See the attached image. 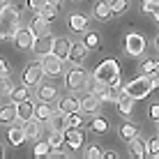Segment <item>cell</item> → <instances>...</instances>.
<instances>
[{"instance_id": "cell-1", "label": "cell", "mask_w": 159, "mask_h": 159, "mask_svg": "<svg viewBox=\"0 0 159 159\" xmlns=\"http://www.w3.org/2000/svg\"><path fill=\"white\" fill-rule=\"evenodd\" d=\"M152 90H155V76H150V74L136 76L134 81H129V83L122 88L125 95L134 97V99H145V97L150 95Z\"/></svg>"}, {"instance_id": "cell-2", "label": "cell", "mask_w": 159, "mask_h": 159, "mask_svg": "<svg viewBox=\"0 0 159 159\" xmlns=\"http://www.w3.org/2000/svg\"><path fill=\"white\" fill-rule=\"evenodd\" d=\"M19 9L16 7H5L0 12V39H7V37H14L16 30H19Z\"/></svg>"}, {"instance_id": "cell-3", "label": "cell", "mask_w": 159, "mask_h": 159, "mask_svg": "<svg viewBox=\"0 0 159 159\" xmlns=\"http://www.w3.org/2000/svg\"><path fill=\"white\" fill-rule=\"evenodd\" d=\"M95 76L102 81V83H106V85H116L120 83V65H118V60H113V58H106L104 62L97 67V72Z\"/></svg>"}, {"instance_id": "cell-4", "label": "cell", "mask_w": 159, "mask_h": 159, "mask_svg": "<svg viewBox=\"0 0 159 159\" xmlns=\"http://www.w3.org/2000/svg\"><path fill=\"white\" fill-rule=\"evenodd\" d=\"M88 76H90V74H88L85 69H81V67L69 69L67 76H65V85H67V90H72V92H76V90H83L85 83H88Z\"/></svg>"}, {"instance_id": "cell-5", "label": "cell", "mask_w": 159, "mask_h": 159, "mask_svg": "<svg viewBox=\"0 0 159 159\" xmlns=\"http://www.w3.org/2000/svg\"><path fill=\"white\" fill-rule=\"evenodd\" d=\"M125 51H127L129 56L139 58L141 53L145 51V39L139 35V32H131V35H127V37H125Z\"/></svg>"}, {"instance_id": "cell-6", "label": "cell", "mask_w": 159, "mask_h": 159, "mask_svg": "<svg viewBox=\"0 0 159 159\" xmlns=\"http://www.w3.org/2000/svg\"><path fill=\"white\" fill-rule=\"evenodd\" d=\"M53 44H56V37L48 35V32H44V35L35 37V44H32V51L37 53V56H48V53H53Z\"/></svg>"}, {"instance_id": "cell-7", "label": "cell", "mask_w": 159, "mask_h": 159, "mask_svg": "<svg viewBox=\"0 0 159 159\" xmlns=\"http://www.w3.org/2000/svg\"><path fill=\"white\" fill-rule=\"evenodd\" d=\"M44 76V67L42 62H30L28 67L23 69V83L25 85H37Z\"/></svg>"}, {"instance_id": "cell-8", "label": "cell", "mask_w": 159, "mask_h": 159, "mask_svg": "<svg viewBox=\"0 0 159 159\" xmlns=\"http://www.w3.org/2000/svg\"><path fill=\"white\" fill-rule=\"evenodd\" d=\"M14 44H16V48H21V51H30L32 44H35V32H32L30 28L16 30V35H14Z\"/></svg>"}, {"instance_id": "cell-9", "label": "cell", "mask_w": 159, "mask_h": 159, "mask_svg": "<svg viewBox=\"0 0 159 159\" xmlns=\"http://www.w3.org/2000/svg\"><path fill=\"white\" fill-rule=\"evenodd\" d=\"M42 67H44V74L58 76V74H62V58L48 53V56H44V60H42Z\"/></svg>"}, {"instance_id": "cell-10", "label": "cell", "mask_w": 159, "mask_h": 159, "mask_svg": "<svg viewBox=\"0 0 159 159\" xmlns=\"http://www.w3.org/2000/svg\"><path fill=\"white\" fill-rule=\"evenodd\" d=\"M85 53H88V46H85V42H72V48H69V56L67 60L72 65H81L85 60Z\"/></svg>"}, {"instance_id": "cell-11", "label": "cell", "mask_w": 159, "mask_h": 159, "mask_svg": "<svg viewBox=\"0 0 159 159\" xmlns=\"http://www.w3.org/2000/svg\"><path fill=\"white\" fill-rule=\"evenodd\" d=\"M81 111V99L74 95H67L60 99V113H65V116H69V113H76Z\"/></svg>"}, {"instance_id": "cell-12", "label": "cell", "mask_w": 159, "mask_h": 159, "mask_svg": "<svg viewBox=\"0 0 159 159\" xmlns=\"http://www.w3.org/2000/svg\"><path fill=\"white\" fill-rule=\"evenodd\" d=\"M35 106L37 104H32L30 99H23V102H19L16 104V116H19V120H30V118H35Z\"/></svg>"}, {"instance_id": "cell-13", "label": "cell", "mask_w": 159, "mask_h": 159, "mask_svg": "<svg viewBox=\"0 0 159 159\" xmlns=\"http://www.w3.org/2000/svg\"><path fill=\"white\" fill-rule=\"evenodd\" d=\"M95 16L97 21H108L113 16V9H111V0H99V2H95Z\"/></svg>"}, {"instance_id": "cell-14", "label": "cell", "mask_w": 159, "mask_h": 159, "mask_svg": "<svg viewBox=\"0 0 159 159\" xmlns=\"http://www.w3.org/2000/svg\"><path fill=\"white\" fill-rule=\"evenodd\" d=\"M99 104H102L99 95H92V92H88L83 99H81V111H83V113H95L97 108H99Z\"/></svg>"}, {"instance_id": "cell-15", "label": "cell", "mask_w": 159, "mask_h": 159, "mask_svg": "<svg viewBox=\"0 0 159 159\" xmlns=\"http://www.w3.org/2000/svg\"><path fill=\"white\" fill-rule=\"evenodd\" d=\"M69 48H72V39H67V37H56V44H53V56L67 58L69 56Z\"/></svg>"}, {"instance_id": "cell-16", "label": "cell", "mask_w": 159, "mask_h": 159, "mask_svg": "<svg viewBox=\"0 0 159 159\" xmlns=\"http://www.w3.org/2000/svg\"><path fill=\"white\" fill-rule=\"evenodd\" d=\"M65 143L72 148V150H79L83 145V134L79 129H65Z\"/></svg>"}, {"instance_id": "cell-17", "label": "cell", "mask_w": 159, "mask_h": 159, "mask_svg": "<svg viewBox=\"0 0 159 159\" xmlns=\"http://www.w3.org/2000/svg\"><path fill=\"white\" fill-rule=\"evenodd\" d=\"M67 23H69V30H72V32H85L88 30V16H83V14H72L67 19Z\"/></svg>"}, {"instance_id": "cell-18", "label": "cell", "mask_w": 159, "mask_h": 159, "mask_svg": "<svg viewBox=\"0 0 159 159\" xmlns=\"http://www.w3.org/2000/svg\"><path fill=\"white\" fill-rule=\"evenodd\" d=\"M122 95H125V92H122V88H120V83H116V85H106V88H104V92L99 95V99H104V102H116L118 104V99Z\"/></svg>"}, {"instance_id": "cell-19", "label": "cell", "mask_w": 159, "mask_h": 159, "mask_svg": "<svg viewBox=\"0 0 159 159\" xmlns=\"http://www.w3.org/2000/svg\"><path fill=\"white\" fill-rule=\"evenodd\" d=\"M118 136L129 143L131 139H136V136H139V127H136L134 122H122V125L118 127Z\"/></svg>"}, {"instance_id": "cell-20", "label": "cell", "mask_w": 159, "mask_h": 159, "mask_svg": "<svg viewBox=\"0 0 159 159\" xmlns=\"http://www.w3.org/2000/svg\"><path fill=\"white\" fill-rule=\"evenodd\" d=\"M25 139H39V134H42V120H37V118H30V120H25Z\"/></svg>"}, {"instance_id": "cell-21", "label": "cell", "mask_w": 159, "mask_h": 159, "mask_svg": "<svg viewBox=\"0 0 159 159\" xmlns=\"http://www.w3.org/2000/svg\"><path fill=\"white\" fill-rule=\"evenodd\" d=\"M19 118L16 116V104H7V106H0V122L2 125H12L14 120Z\"/></svg>"}, {"instance_id": "cell-22", "label": "cell", "mask_w": 159, "mask_h": 159, "mask_svg": "<svg viewBox=\"0 0 159 159\" xmlns=\"http://www.w3.org/2000/svg\"><path fill=\"white\" fill-rule=\"evenodd\" d=\"M129 152H131V157H145L148 155V143L136 136V139L129 141Z\"/></svg>"}, {"instance_id": "cell-23", "label": "cell", "mask_w": 159, "mask_h": 159, "mask_svg": "<svg viewBox=\"0 0 159 159\" xmlns=\"http://www.w3.org/2000/svg\"><path fill=\"white\" fill-rule=\"evenodd\" d=\"M7 141L12 145H23V141H25V129H21V127H9L7 129Z\"/></svg>"}, {"instance_id": "cell-24", "label": "cell", "mask_w": 159, "mask_h": 159, "mask_svg": "<svg viewBox=\"0 0 159 159\" xmlns=\"http://www.w3.org/2000/svg\"><path fill=\"white\" fill-rule=\"evenodd\" d=\"M134 97H129V95H122L118 99V108H120V113H122V116H131V113H134Z\"/></svg>"}, {"instance_id": "cell-25", "label": "cell", "mask_w": 159, "mask_h": 159, "mask_svg": "<svg viewBox=\"0 0 159 159\" xmlns=\"http://www.w3.org/2000/svg\"><path fill=\"white\" fill-rule=\"evenodd\" d=\"M53 116V111H51V106H48V102H39L35 106V118L37 120H42V122H48Z\"/></svg>"}, {"instance_id": "cell-26", "label": "cell", "mask_w": 159, "mask_h": 159, "mask_svg": "<svg viewBox=\"0 0 159 159\" xmlns=\"http://www.w3.org/2000/svg\"><path fill=\"white\" fill-rule=\"evenodd\" d=\"M12 102L14 104H19V102H23V99H30V85H19V88H12Z\"/></svg>"}, {"instance_id": "cell-27", "label": "cell", "mask_w": 159, "mask_h": 159, "mask_svg": "<svg viewBox=\"0 0 159 159\" xmlns=\"http://www.w3.org/2000/svg\"><path fill=\"white\" fill-rule=\"evenodd\" d=\"M48 145H51V150H58L60 145H65V129H51Z\"/></svg>"}, {"instance_id": "cell-28", "label": "cell", "mask_w": 159, "mask_h": 159, "mask_svg": "<svg viewBox=\"0 0 159 159\" xmlns=\"http://www.w3.org/2000/svg\"><path fill=\"white\" fill-rule=\"evenodd\" d=\"M104 88H106V83H102V81L97 79L95 74L88 76V83H85V90H88V92H92V95H102Z\"/></svg>"}, {"instance_id": "cell-29", "label": "cell", "mask_w": 159, "mask_h": 159, "mask_svg": "<svg viewBox=\"0 0 159 159\" xmlns=\"http://www.w3.org/2000/svg\"><path fill=\"white\" fill-rule=\"evenodd\" d=\"M46 28H48V21L44 19V16H39V14H37V16H35V21L30 23V30L35 32V37L44 35V32H46Z\"/></svg>"}, {"instance_id": "cell-30", "label": "cell", "mask_w": 159, "mask_h": 159, "mask_svg": "<svg viewBox=\"0 0 159 159\" xmlns=\"http://www.w3.org/2000/svg\"><path fill=\"white\" fill-rule=\"evenodd\" d=\"M48 125H51V129H67V116L65 113H53L51 120H48Z\"/></svg>"}, {"instance_id": "cell-31", "label": "cell", "mask_w": 159, "mask_h": 159, "mask_svg": "<svg viewBox=\"0 0 159 159\" xmlns=\"http://www.w3.org/2000/svg\"><path fill=\"white\" fill-rule=\"evenodd\" d=\"M106 129H108L106 118H92L90 120V131H95V134H106Z\"/></svg>"}, {"instance_id": "cell-32", "label": "cell", "mask_w": 159, "mask_h": 159, "mask_svg": "<svg viewBox=\"0 0 159 159\" xmlns=\"http://www.w3.org/2000/svg\"><path fill=\"white\" fill-rule=\"evenodd\" d=\"M141 74L157 76L159 74V60H143V62H141Z\"/></svg>"}, {"instance_id": "cell-33", "label": "cell", "mask_w": 159, "mask_h": 159, "mask_svg": "<svg viewBox=\"0 0 159 159\" xmlns=\"http://www.w3.org/2000/svg\"><path fill=\"white\" fill-rule=\"evenodd\" d=\"M143 14L155 16L159 21V0H143Z\"/></svg>"}, {"instance_id": "cell-34", "label": "cell", "mask_w": 159, "mask_h": 159, "mask_svg": "<svg viewBox=\"0 0 159 159\" xmlns=\"http://www.w3.org/2000/svg\"><path fill=\"white\" fill-rule=\"evenodd\" d=\"M37 14H39V16H44V19H46L48 23H51V21L58 16V5H51V2H46V5H44V7H42Z\"/></svg>"}, {"instance_id": "cell-35", "label": "cell", "mask_w": 159, "mask_h": 159, "mask_svg": "<svg viewBox=\"0 0 159 159\" xmlns=\"http://www.w3.org/2000/svg\"><path fill=\"white\" fill-rule=\"evenodd\" d=\"M56 95H58L56 85H42L39 88V102H53Z\"/></svg>"}, {"instance_id": "cell-36", "label": "cell", "mask_w": 159, "mask_h": 159, "mask_svg": "<svg viewBox=\"0 0 159 159\" xmlns=\"http://www.w3.org/2000/svg\"><path fill=\"white\" fill-rule=\"evenodd\" d=\"M83 116H81V111H76V113H69L67 116V129H81L83 127Z\"/></svg>"}, {"instance_id": "cell-37", "label": "cell", "mask_w": 159, "mask_h": 159, "mask_svg": "<svg viewBox=\"0 0 159 159\" xmlns=\"http://www.w3.org/2000/svg\"><path fill=\"white\" fill-rule=\"evenodd\" d=\"M85 46H88V51H95V48H99V35L97 32H92V30H85Z\"/></svg>"}, {"instance_id": "cell-38", "label": "cell", "mask_w": 159, "mask_h": 159, "mask_svg": "<svg viewBox=\"0 0 159 159\" xmlns=\"http://www.w3.org/2000/svg\"><path fill=\"white\" fill-rule=\"evenodd\" d=\"M9 95H12V81H9V76H0V97Z\"/></svg>"}, {"instance_id": "cell-39", "label": "cell", "mask_w": 159, "mask_h": 159, "mask_svg": "<svg viewBox=\"0 0 159 159\" xmlns=\"http://www.w3.org/2000/svg\"><path fill=\"white\" fill-rule=\"evenodd\" d=\"M127 7H129V0H111V9H113V14H122V12H127Z\"/></svg>"}, {"instance_id": "cell-40", "label": "cell", "mask_w": 159, "mask_h": 159, "mask_svg": "<svg viewBox=\"0 0 159 159\" xmlns=\"http://www.w3.org/2000/svg\"><path fill=\"white\" fill-rule=\"evenodd\" d=\"M48 152H51V145H48V141H42V143L35 145V157H48Z\"/></svg>"}, {"instance_id": "cell-41", "label": "cell", "mask_w": 159, "mask_h": 159, "mask_svg": "<svg viewBox=\"0 0 159 159\" xmlns=\"http://www.w3.org/2000/svg\"><path fill=\"white\" fill-rule=\"evenodd\" d=\"M148 155L150 157H159V136L148 141Z\"/></svg>"}, {"instance_id": "cell-42", "label": "cell", "mask_w": 159, "mask_h": 159, "mask_svg": "<svg viewBox=\"0 0 159 159\" xmlns=\"http://www.w3.org/2000/svg\"><path fill=\"white\" fill-rule=\"evenodd\" d=\"M85 157H88V159H99V157H104V152H102L99 145H90V148L85 150Z\"/></svg>"}, {"instance_id": "cell-43", "label": "cell", "mask_w": 159, "mask_h": 159, "mask_svg": "<svg viewBox=\"0 0 159 159\" xmlns=\"http://www.w3.org/2000/svg\"><path fill=\"white\" fill-rule=\"evenodd\" d=\"M46 2H48V0H28V9H32V12H39Z\"/></svg>"}, {"instance_id": "cell-44", "label": "cell", "mask_w": 159, "mask_h": 159, "mask_svg": "<svg viewBox=\"0 0 159 159\" xmlns=\"http://www.w3.org/2000/svg\"><path fill=\"white\" fill-rule=\"evenodd\" d=\"M148 116H150V120H155V122H157V120H159V104H152L150 111H148Z\"/></svg>"}, {"instance_id": "cell-45", "label": "cell", "mask_w": 159, "mask_h": 159, "mask_svg": "<svg viewBox=\"0 0 159 159\" xmlns=\"http://www.w3.org/2000/svg\"><path fill=\"white\" fill-rule=\"evenodd\" d=\"M0 76H9V65L0 58Z\"/></svg>"}, {"instance_id": "cell-46", "label": "cell", "mask_w": 159, "mask_h": 159, "mask_svg": "<svg viewBox=\"0 0 159 159\" xmlns=\"http://www.w3.org/2000/svg\"><path fill=\"white\" fill-rule=\"evenodd\" d=\"M5 7H9V0H0V12H2Z\"/></svg>"}, {"instance_id": "cell-47", "label": "cell", "mask_w": 159, "mask_h": 159, "mask_svg": "<svg viewBox=\"0 0 159 159\" xmlns=\"http://www.w3.org/2000/svg\"><path fill=\"white\" fill-rule=\"evenodd\" d=\"M104 157H106V159H116L118 155H116V152H104Z\"/></svg>"}, {"instance_id": "cell-48", "label": "cell", "mask_w": 159, "mask_h": 159, "mask_svg": "<svg viewBox=\"0 0 159 159\" xmlns=\"http://www.w3.org/2000/svg\"><path fill=\"white\" fill-rule=\"evenodd\" d=\"M155 90H159V74L155 76Z\"/></svg>"}, {"instance_id": "cell-49", "label": "cell", "mask_w": 159, "mask_h": 159, "mask_svg": "<svg viewBox=\"0 0 159 159\" xmlns=\"http://www.w3.org/2000/svg\"><path fill=\"white\" fill-rule=\"evenodd\" d=\"M5 157V150H2V145H0V159H2Z\"/></svg>"}, {"instance_id": "cell-50", "label": "cell", "mask_w": 159, "mask_h": 159, "mask_svg": "<svg viewBox=\"0 0 159 159\" xmlns=\"http://www.w3.org/2000/svg\"><path fill=\"white\" fill-rule=\"evenodd\" d=\"M155 46H157V51H159V37H157V39H155Z\"/></svg>"}, {"instance_id": "cell-51", "label": "cell", "mask_w": 159, "mask_h": 159, "mask_svg": "<svg viewBox=\"0 0 159 159\" xmlns=\"http://www.w3.org/2000/svg\"><path fill=\"white\" fill-rule=\"evenodd\" d=\"M48 2H51V5H58V2H60V0H48Z\"/></svg>"}, {"instance_id": "cell-52", "label": "cell", "mask_w": 159, "mask_h": 159, "mask_svg": "<svg viewBox=\"0 0 159 159\" xmlns=\"http://www.w3.org/2000/svg\"><path fill=\"white\" fill-rule=\"evenodd\" d=\"M157 129H159V120H157Z\"/></svg>"}]
</instances>
